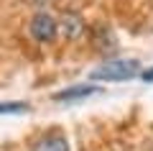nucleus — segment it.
Returning <instances> with one entry per match:
<instances>
[{
	"label": "nucleus",
	"mask_w": 153,
	"mask_h": 151,
	"mask_svg": "<svg viewBox=\"0 0 153 151\" xmlns=\"http://www.w3.org/2000/svg\"><path fill=\"white\" fill-rule=\"evenodd\" d=\"M140 62L135 59H105L100 67L89 72L92 82H125L133 77H140Z\"/></svg>",
	"instance_id": "1"
},
{
	"label": "nucleus",
	"mask_w": 153,
	"mask_h": 151,
	"mask_svg": "<svg viewBox=\"0 0 153 151\" xmlns=\"http://www.w3.org/2000/svg\"><path fill=\"white\" fill-rule=\"evenodd\" d=\"M28 36L41 46H49L59 38V18H54L49 11L33 13V18L28 21Z\"/></svg>",
	"instance_id": "2"
},
{
	"label": "nucleus",
	"mask_w": 153,
	"mask_h": 151,
	"mask_svg": "<svg viewBox=\"0 0 153 151\" xmlns=\"http://www.w3.org/2000/svg\"><path fill=\"white\" fill-rule=\"evenodd\" d=\"M89 44H92V49L100 51V54H112L115 49H117V38H115L112 28L105 21H97L89 28Z\"/></svg>",
	"instance_id": "5"
},
{
	"label": "nucleus",
	"mask_w": 153,
	"mask_h": 151,
	"mask_svg": "<svg viewBox=\"0 0 153 151\" xmlns=\"http://www.w3.org/2000/svg\"><path fill=\"white\" fill-rule=\"evenodd\" d=\"M28 103H21V100H13V103H0V115H13V113H26Z\"/></svg>",
	"instance_id": "7"
},
{
	"label": "nucleus",
	"mask_w": 153,
	"mask_h": 151,
	"mask_svg": "<svg viewBox=\"0 0 153 151\" xmlns=\"http://www.w3.org/2000/svg\"><path fill=\"white\" fill-rule=\"evenodd\" d=\"M140 80H143V82H153V67H148V69L143 72V74H140Z\"/></svg>",
	"instance_id": "8"
},
{
	"label": "nucleus",
	"mask_w": 153,
	"mask_h": 151,
	"mask_svg": "<svg viewBox=\"0 0 153 151\" xmlns=\"http://www.w3.org/2000/svg\"><path fill=\"white\" fill-rule=\"evenodd\" d=\"M87 33V21L79 11H61L59 13V36L66 41H79Z\"/></svg>",
	"instance_id": "3"
},
{
	"label": "nucleus",
	"mask_w": 153,
	"mask_h": 151,
	"mask_svg": "<svg viewBox=\"0 0 153 151\" xmlns=\"http://www.w3.org/2000/svg\"><path fill=\"white\" fill-rule=\"evenodd\" d=\"M28 151H71V146H69V138H66L64 131L51 128V131L38 133L36 138L31 141Z\"/></svg>",
	"instance_id": "4"
},
{
	"label": "nucleus",
	"mask_w": 153,
	"mask_h": 151,
	"mask_svg": "<svg viewBox=\"0 0 153 151\" xmlns=\"http://www.w3.org/2000/svg\"><path fill=\"white\" fill-rule=\"evenodd\" d=\"M97 92L100 90L94 85H74V87H66V90L56 92L54 100L56 103H74V100H84V97H89V95H97Z\"/></svg>",
	"instance_id": "6"
}]
</instances>
